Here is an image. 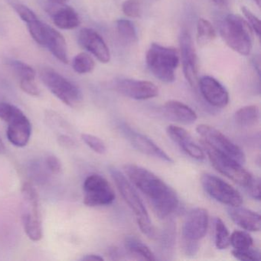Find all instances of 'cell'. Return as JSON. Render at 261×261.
I'll list each match as a JSON object with an SVG mask.
<instances>
[{
    "instance_id": "1",
    "label": "cell",
    "mask_w": 261,
    "mask_h": 261,
    "mask_svg": "<svg viewBox=\"0 0 261 261\" xmlns=\"http://www.w3.org/2000/svg\"><path fill=\"white\" fill-rule=\"evenodd\" d=\"M124 171L129 181L148 199L160 219L168 218L179 204L176 192L153 172L135 164H126Z\"/></svg>"
},
{
    "instance_id": "2",
    "label": "cell",
    "mask_w": 261,
    "mask_h": 261,
    "mask_svg": "<svg viewBox=\"0 0 261 261\" xmlns=\"http://www.w3.org/2000/svg\"><path fill=\"white\" fill-rule=\"evenodd\" d=\"M110 173L115 182L125 202L135 215L137 224L141 231L149 238H155V231L149 218L147 210L130 181L123 172L114 166L109 168Z\"/></svg>"
},
{
    "instance_id": "3",
    "label": "cell",
    "mask_w": 261,
    "mask_h": 261,
    "mask_svg": "<svg viewBox=\"0 0 261 261\" xmlns=\"http://www.w3.org/2000/svg\"><path fill=\"white\" fill-rule=\"evenodd\" d=\"M218 30L225 43L241 56H247L252 49L253 30L248 22L238 15L229 14L220 22Z\"/></svg>"
},
{
    "instance_id": "4",
    "label": "cell",
    "mask_w": 261,
    "mask_h": 261,
    "mask_svg": "<svg viewBox=\"0 0 261 261\" xmlns=\"http://www.w3.org/2000/svg\"><path fill=\"white\" fill-rule=\"evenodd\" d=\"M21 193V215L24 230L30 240L39 241L43 236V228L37 192L31 183L25 182Z\"/></svg>"
},
{
    "instance_id": "5",
    "label": "cell",
    "mask_w": 261,
    "mask_h": 261,
    "mask_svg": "<svg viewBox=\"0 0 261 261\" xmlns=\"http://www.w3.org/2000/svg\"><path fill=\"white\" fill-rule=\"evenodd\" d=\"M146 65L154 76L165 83L175 80L179 57L175 48L152 43L146 53Z\"/></svg>"
},
{
    "instance_id": "6",
    "label": "cell",
    "mask_w": 261,
    "mask_h": 261,
    "mask_svg": "<svg viewBox=\"0 0 261 261\" xmlns=\"http://www.w3.org/2000/svg\"><path fill=\"white\" fill-rule=\"evenodd\" d=\"M209 216L207 211L195 207L189 211L182 226V249L187 256H195L199 249V241L207 233Z\"/></svg>"
},
{
    "instance_id": "7",
    "label": "cell",
    "mask_w": 261,
    "mask_h": 261,
    "mask_svg": "<svg viewBox=\"0 0 261 261\" xmlns=\"http://www.w3.org/2000/svg\"><path fill=\"white\" fill-rule=\"evenodd\" d=\"M201 143L207 152L211 163L218 172L244 189L249 186L254 176L246 170L241 163L214 149L202 140H201Z\"/></svg>"
},
{
    "instance_id": "8",
    "label": "cell",
    "mask_w": 261,
    "mask_h": 261,
    "mask_svg": "<svg viewBox=\"0 0 261 261\" xmlns=\"http://www.w3.org/2000/svg\"><path fill=\"white\" fill-rule=\"evenodd\" d=\"M40 79L47 88L67 106L75 108L82 101L80 88L53 68H42Z\"/></svg>"
},
{
    "instance_id": "9",
    "label": "cell",
    "mask_w": 261,
    "mask_h": 261,
    "mask_svg": "<svg viewBox=\"0 0 261 261\" xmlns=\"http://www.w3.org/2000/svg\"><path fill=\"white\" fill-rule=\"evenodd\" d=\"M84 203L88 207L110 205L116 195L111 185L98 174L87 177L83 186Z\"/></svg>"
},
{
    "instance_id": "10",
    "label": "cell",
    "mask_w": 261,
    "mask_h": 261,
    "mask_svg": "<svg viewBox=\"0 0 261 261\" xmlns=\"http://www.w3.org/2000/svg\"><path fill=\"white\" fill-rule=\"evenodd\" d=\"M196 131L203 141L214 149L234 159L242 165L245 163L246 155L244 151L221 131L207 124L198 125Z\"/></svg>"
},
{
    "instance_id": "11",
    "label": "cell",
    "mask_w": 261,
    "mask_h": 261,
    "mask_svg": "<svg viewBox=\"0 0 261 261\" xmlns=\"http://www.w3.org/2000/svg\"><path fill=\"white\" fill-rule=\"evenodd\" d=\"M203 189L211 198L228 207L241 206L243 198L240 192L233 186L211 174H204L201 178Z\"/></svg>"
},
{
    "instance_id": "12",
    "label": "cell",
    "mask_w": 261,
    "mask_h": 261,
    "mask_svg": "<svg viewBox=\"0 0 261 261\" xmlns=\"http://www.w3.org/2000/svg\"><path fill=\"white\" fill-rule=\"evenodd\" d=\"M119 128L123 136L126 137V140L139 152L149 156L159 159L166 163H173L172 159L149 137L137 132L126 123H121L119 125Z\"/></svg>"
},
{
    "instance_id": "13",
    "label": "cell",
    "mask_w": 261,
    "mask_h": 261,
    "mask_svg": "<svg viewBox=\"0 0 261 261\" xmlns=\"http://www.w3.org/2000/svg\"><path fill=\"white\" fill-rule=\"evenodd\" d=\"M179 45L185 77L191 86L195 87L198 83V55L192 37L187 30L181 32L179 36Z\"/></svg>"
},
{
    "instance_id": "14",
    "label": "cell",
    "mask_w": 261,
    "mask_h": 261,
    "mask_svg": "<svg viewBox=\"0 0 261 261\" xmlns=\"http://www.w3.org/2000/svg\"><path fill=\"white\" fill-rule=\"evenodd\" d=\"M115 88L123 95L137 100L154 98L159 94L156 85L147 81L119 79L115 82Z\"/></svg>"
},
{
    "instance_id": "15",
    "label": "cell",
    "mask_w": 261,
    "mask_h": 261,
    "mask_svg": "<svg viewBox=\"0 0 261 261\" xmlns=\"http://www.w3.org/2000/svg\"><path fill=\"white\" fill-rule=\"evenodd\" d=\"M5 123L8 124L7 136L9 141L16 147L27 146L32 135V124L25 114L19 110Z\"/></svg>"
},
{
    "instance_id": "16",
    "label": "cell",
    "mask_w": 261,
    "mask_h": 261,
    "mask_svg": "<svg viewBox=\"0 0 261 261\" xmlns=\"http://www.w3.org/2000/svg\"><path fill=\"white\" fill-rule=\"evenodd\" d=\"M77 39L81 46L91 53L99 62L106 64L111 60L109 48L101 36L95 30L82 29L79 32Z\"/></svg>"
},
{
    "instance_id": "17",
    "label": "cell",
    "mask_w": 261,
    "mask_h": 261,
    "mask_svg": "<svg viewBox=\"0 0 261 261\" xmlns=\"http://www.w3.org/2000/svg\"><path fill=\"white\" fill-rule=\"evenodd\" d=\"M198 86L201 95L209 105L217 108H224L228 105V92L216 79L204 76L198 81Z\"/></svg>"
},
{
    "instance_id": "18",
    "label": "cell",
    "mask_w": 261,
    "mask_h": 261,
    "mask_svg": "<svg viewBox=\"0 0 261 261\" xmlns=\"http://www.w3.org/2000/svg\"><path fill=\"white\" fill-rule=\"evenodd\" d=\"M166 132L171 140L189 156L198 161H203L205 159L203 149L195 143L192 136L184 128L169 125Z\"/></svg>"
},
{
    "instance_id": "19",
    "label": "cell",
    "mask_w": 261,
    "mask_h": 261,
    "mask_svg": "<svg viewBox=\"0 0 261 261\" xmlns=\"http://www.w3.org/2000/svg\"><path fill=\"white\" fill-rule=\"evenodd\" d=\"M48 7V12L53 22L61 30H74L80 25V18L77 12L64 4L53 2Z\"/></svg>"
},
{
    "instance_id": "20",
    "label": "cell",
    "mask_w": 261,
    "mask_h": 261,
    "mask_svg": "<svg viewBox=\"0 0 261 261\" xmlns=\"http://www.w3.org/2000/svg\"><path fill=\"white\" fill-rule=\"evenodd\" d=\"M227 214L230 219L244 230L256 232L260 230V215L241 206L229 207Z\"/></svg>"
},
{
    "instance_id": "21",
    "label": "cell",
    "mask_w": 261,
    "mask_h": 261,
    "mask_svg": "<svg viewBox=\"0 0 261 261\" xmlns=\"http://www.w3.org/2000/svg\"><path fill=\"white\" fill-rule=\"evenodd\" d=\"M44 46L48 48L51 54L61 62L68 63V48L65 38L57 30L47 25Z\"/></svg>"
},
{
    "instance_id": "22",
    "label": "cell",
    "mask_w": 261,
    "mask_h": 261,
    "mask_svg": "<svg viewBox=\"0 0 261 261\" xmlns=\"http://www.w3.org/2000/svg\"><path fill=\"white\" fill-rule=\"evenodd\" d=\"M166 115L182 124L190 125L196 121V113L182 102L178 100H169L164 105Z\"/></svg>"
},
{
    "instance_id": "23",
    "label": "cell",
    "mask_w": 261,
    "mask_h": 261,
    "mask_svg": "<svg viewBox=\"0 0 261 261\" xmlns=\"http://www.w3.org/2000/svg\"><path fill=\"white\" fill-rule=\"evenodd\" d=\"M125 248L131 254L144 260H155L156 256L146 244L133 235H128L124 240Z\"/></svg>"
},
{
    "instance_id": "24",
    "label": "cell",
    "mask_w": 261,
    "mask_h": 261,
    "mask_svg": "<svg viewBox=\"0 0 261 261\" xmlns=\"http://www.w3.org/2000/svg\"><path fill=\"white\" fill-rule=\"evenodd\" d=\"M233 117L235 123L240 127H253L259 122V108L256 105L243 107L236 111Z\"/></svg>"
},
{
    "instance_id": "25",
    "label": "cell",
    "mask_w": 261,
    "mask_h": 261,
    "mask_svg": "<svg viewBox=\"0 0 261 261\" xmlns=\"http://www.w3.org/2000/svg\"><path fill=\"white\" fill-rule=\"evenodd\" d=\"M216 37V31L213 25L207 19H198L197 23V40L201 45L210 43Z\"/></svg>"
},
{
    "instance_id": "26",
    "label": "cell",
    "mask_w": 261,
    "mask_h": 261,
    "mask_svg": "<svg viewBox=\"0 0 261 261\" xmlns=\"http://www.w3.org/2000/svg\"><path fill=\"white\" fill-rule=\"evenodd\" d=\"M175 224L173 222L169 223L160 236V250L163 254L166 253L165 256H170L174 250L175 242Z\"/></svg>"
},
{
    "instance_id": "27",
    "label": "cell",
    "mask_w": 261,
    "mask_h": 261,
    "mask_svg": "<svg viewBox=\"0 0 261 261\" xmlns=\"http://www.w3.org/2000/svg\"><path fill=\"white\" fill-rule=\"evenodd\" d=\"M117 33L126 44H134L137 39V30L134 23L127 19H119L116 22Z\"/></svg>"
},
{
    "instance_id": "28",
    "label": "cell",
    "mask_w": 261,
    "mask_h": 261,
    "mask_svg": "<svg viewBox=\"0 0 261 261\" xmlns=\"http://www.w3.org/2000/svg\"><path fill=\"white\" fill-rule=\"evenodd\" d=\"M230 233L224 221L220 218L215 221V242L217 248L225 250L230 246Z\"/></svg>"
},
{
    "instance_id": "29",
    "label": "cell",
    "mask_w": 261,
    "mask_h": 261,
    "mask_svg": "<svg viewBox=\"0 0 261 261\" xmlns=\"http://www.w3.org/2000/svg\"><path fill=\"white\" fill-rule=\"evenodd\" d=\"M73 69L80 74H88L94 70V59L85 53H79L73 59Z\"/></svg>"
},
{
    "instance_id": "30",
    "label": "cell",
    "mask_w": 261,
    "mask_h": 261,
    "mask_svg": "<svg viewBox=\"0 0 261 261\" xmlns=\"http://www.w3.org/2000/svg\"><path fill=\"white\" fill-rule=\"evenodd\" d=\"M29 172L32 179L34 180L37 183L46 182L49 178L51 172L47 169L45 162H41L39 160L31 162L29 166Z\"/></svg>"
},
{
    "instance_id": "31",
    "label": "cell",
    "mask_w": 261,
    "mask_h": 261,
    "mask_svg": "<svg viewBox=\"0 0 261 261\" xmlns=\"http://www.w3.org/2000/svg\"><path fill=\"white\" fill-rule=\"evenodd\" d=\"M253 240L247 232L236 230L230 235V245L235 250H244L253 247Z\"/></svg>"
},
{
    "instance_id": "32",
    "label": "cell",
    "mask_w": 261,
    "mask_h": 261,
    "mask_svg": "<svg viewBox=\"0 0 261 261\" xmlns=\"http://www.w3.org/2000/svg\"><path fill=\"white\" fill-rule=\"evenodd\" d=\"M10 65L20 80H35L36 71L30 65L20 61L12 60Z\"/></svg>"
},
{
    "instance_id": "33",
    "label": "cell",
    "mask_w": 261,
    "mask_h": 261,
    "mask_svg": "<svg viewBox=\"0 0 261 261\" xmlns=\"http://www.w3.org/2000/svg\"><path fill=\"white\" fill-rule=\"evenodd\" d=\"M47 24L39 21V19L33 21L28 23L29 31L33 39L39 45L44 46L45 44V35H46Z\"/></svg>"
},
{
    "instance_id": "34",
    "label": "cell",
    "mask_w": 261,
    "mask_h": 261,
    "mask_svg": "<svg viewBox=\"0 0 261 261\" xmlns=\"http://www.w3.org/2000/svg\"><path fill=\"white\" fill-rule=\"evenodd\" d=\"M82 139L85 144L88 145L93 151L98 154H105L107 152V147L103 140L99 137L91 134H84L82 135Z\"/></svg>"
},
{
    "instance_id": "35",
    "label": "cell",
    "mask_w": 261,
    "mask_h": 261,
    "mask_svg": "<svg viewBox=\"0 0 261 261\" xmlns=\"http://www.w3.org/2000/svg\"><path fill=\"white\" fill-rule=\"evenodd\" d=\"M233 257L239 260L244 261H259L260 260V253L256 249L250 247L244 250H235L233 249L231 251Z\"/></svg>"
},
{
    "instance_id": "36",
    "label": "cell",
    "mask_w": 261,
    "mask_h": 261,
    "mask_svg": "<svg viewBox=\"0 0 261 261\" xmlns=\"http://www.w3.org/2000/svg\"><path fill=\"white\" fill-rule=\"evenodd\" d=\"M122 11L129 18H138L141 15V5L138 0H126L122 5Z\"/></svg>"
},
{
    "instance_id": "37",
    "label": "cell",
    "mask_w": 261,
    "mask_h": 261,
    "mask_svg": "<svg viewBox=\"0 0 261 261\" xmlns=\"http://www.w3.org/2000/svg\"><path fill=\"white\" fill-rule=\"evenodd\" d=\"M12 6H13V8L14 9L15 11L19 15V17H20L24 22H27V24L38 19L36 15L35 14L29 7H27V6L21 4H16V3L13 4Z\"/></svg>"
},
{
    "instance_id": "38",
    "label": "cell",
    "mask_w": 261,
    "mask_h": 261,
    "mask_svg": "<svg viewBox=\"0 0 261 261\" xmlns=\"http://www.w3.org/2000/svg\"><path fill=\"white\" fill-rule=\"evenodd\" d=\"M241 11H242L244 17L247 19V22L251 27L253 32L256 33L258 38H259V36H260V22H259V19L245 7H243L241 8Z\"/></svg>"
},
{
    "instance_id": "39",
    "label": "cell",
    "mask_w": 261,
    "mask_h": 261,
    "mask_svg": "<svg viewBox=\"0 0 261 261\" xmlns=\"http://www.w3.org/2000/svg\"><path fill=\"white\" fill-rule=\"evenodd\" d=\"M44 162L51 175H58L62 171V163L57 156L53 155H48Z\"/></svg>"
},
{
    "instance_id": "40",
    "label": "cell",
    "mask_w": 261,
    "mask_h": 261,
    "mask_svg": "<svg viewBox=\"0 0 261 261\" xmlns=\"http://www.w3.org/2000/svg\"><path fill=\"white\" fill-rule=\"evenodd\" d=\"M20 88L29 95L37 97L40 94V90L38 88L35 80H20Z\"/></svg>"
},
{
    "instance_id": "41",
    "label": "cell",
    "mask_w": 261,
    "mask_h": 261,
    "mask_svg": "<svg viewBox=\"0 0 261 261\" xmlns=\"http://www.w3.org/2000/svg\"><path fill=\"white\" fill-rule=\"evenodd\" d=\"M245 190L247 191L248 195L253 199L256 201L260 200V181L259 178L256 177H253V180L250 181L249 186L246 188Z\"/></svg>"
},
{
    "instance_id": "42",
    "label": "cell",
    "mask_w": 261,
    "mask_h": 261,
    "mask_svg": "<svg viewBox=\"0 0 261 261\" xmlns=\"http://www.w3.org/2000/svg\"><path fill=\"white\" fill-rule=\"evenodd\" d=\"M59 142L61 145L67 148L71 147L74 145V142L68 136H60L59 138Z\"/></svg>"
},
{
    "instance_id": "43",
    "label": "cell",
    "mask_w": 261,
    "mask_h": 261,
    "mask_svg": "<svg viewBox=\"0 0 261 261\" xmlns=\"http://www.w3.org/2000/svg\"><path fill=\"white\" fill-rule=\"evenodd\" d=\"M82 261H102L103 260V257L98 254H87L84 256L82 259Z\"/></svg>"
},
{
    "instance_id": "44",
    "label": "cell",
    "mask_w": 261,
    "mask_h": 261,
    "mask_svg": "<svg viewBox=\"0 0 261 261\" xmlns=\"http://www.w3.org/2000/svg\"><path fill=\"white\" fill-rule=\"evenodd\" d=\"M212 2L221 8H225L228 6V0H212Z\"/></svg>"
},
{
    "instance_id": "45",
    "label": "cell",
    "mask_w": 261,
    "mask_h": 261,
    "mask_svg": "<svg viewBox=\"0 0 261 261\" xmlns=\"http://www.w3.org/2000/svg\"><path fill=\"white\" fill-rule=\"evenodd\" d=\"M5 145H4V142H3L2 138L0 137V154L4 153L5 152Z\"/></svg>"
},
{
    "instance_id": "46",
    "label": "cell",
    "mask_w": 261,
    "mask_h": 261,
    "mask_svg": "<svg viewBox=\"0 0 261 261\" xmlns=\"http://www.w3.org/2000/svg\"><path fill=\"white\" fill-rule=\"evenodd\" d=\"M51 2L59 3V4H65L66 0H51Z\"/></svg>"
},
{
    "instance_id": "47",
    "label": "cell",
    "mask_w": 261,
    "mask_h": 261,
    "mask_svg": "<svg viewBox=\"0 0 261 261\" xmlns=\"http://www.w3.org/2000/svg\"><path fill=\"white\" fill-rule=\"evenodd\" d=\"M255 3H256V4H257L258 7H259L260 6V0H253Z\"/></svg>"
},
{
    "instance_id": "48",
    "label": "cell",
    "mask_w": 261,
    "mask_h": 261,
    "mask_svg": "<svg viewBox=\"0 0 261 261\" xmlns=\"http://www.w3.org/2000/svg\"><path fill=\"white\" fill-rule=\"evenodd\" d=\"M155 1H158V0H155Z\"/></svg>"
}]
</instances>
